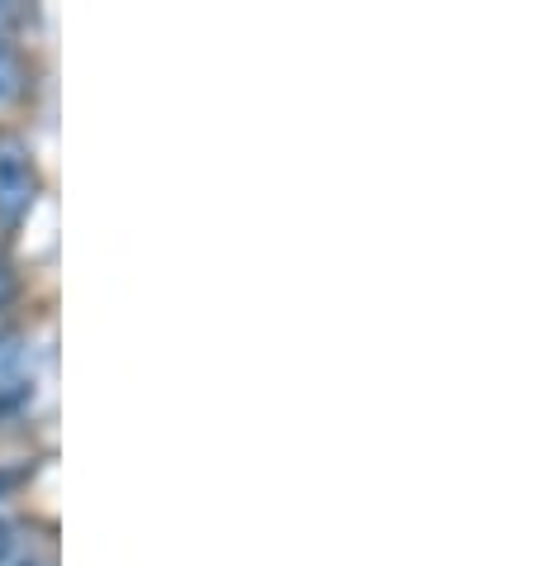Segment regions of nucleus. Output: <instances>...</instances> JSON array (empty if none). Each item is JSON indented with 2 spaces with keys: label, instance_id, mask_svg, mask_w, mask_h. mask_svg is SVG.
I'll return each instance as SVG.
<instances>
[{
  "label": "nucleus",
  "instance_id": "1",
  "mask_svg": "<svg viewBox=\"0 0 533 566\" xmlns=\"http://www.w3.org/2000/svg\"><path fill=\"white\" fill-rule=\"evenodd\" d=\"M39 163L24 138H0V229H20L39 200Z\"/></svg>",
  "mask_w": 533,
  "mask_h": 566
},
{
  "label": "nucleus",
  "instance_id": "2",
  "mask_svg": "<svg viewBox=\"0 0 533 566\" xmlns=\"http://www.w3.org/2000/svg\"><path fill=\"white\" fill-rule=\"evenodd\" d=\"M29 86V62L20 53V43H10L6 34H0V105L20 101Z\"/></svg>",
  "mask_w": 533,
  "mask_h": 566
},
{
  "label": "nucleus",
  "instance_id": "3",
  "mask_svg": "<svg viewBox=\"0 0 533 566\" xmlns=\"http://www.w3.org/2000/svg\"><path fill=\"white\" fill-rule=\"evenodd\" d=\"M29 400H34V381H29V376H10V381H0V423L14 419L20 410H29Z\"/></svg>",
  "mask_w": 533,
  "mask_h": 566
},
{
  "label": "nucleus",
  "instance_id": "4",
  "mask_svg": "<svg viewBox=\"0 0 533 566\" xmlns=\"http://www.w3.org/2000/svg\"><path fill=\"white\" fill-rule=\"evenodd\" d=\"M14 301H20V262H14L10 248L0 243V314H10Z\"/></svg>",
  "mask_w": 533,
  "mask_h": 566
},
{
  "label": "nucleus",
  "instance_id": "5",
  "mask_svg": "<svg viewBox=\"0 0 533 566\" xmlns=\"http://www.w3.org/2000/svg\"><path fill=\"white\" fill-rule=\"evenodd\" d=\"M10 557H14V524L0 518V566H10Z\"/></svg>",
  "mask_w": 533,
  "mask_h": 566
},
{
  "label": "nucleus",
  "instance_id": "6",
  "mask_svg": "<svg viewBox=\"0 0 533 566\" xmlns=\"http://www.w3.org/2000/svg\"><path fill=\"white\" fill-rule=\"evenodd\" d=\"M20 481H24V471H20V467H0V500H6Z\"/></svg>",
  "mask_w": 533,
  "mask_h": 566
},
{
  "label": "nucleus",
  "instance_id": "7",
  "mask_svg": "<svg viewBox=\"0 0 533 566\" xmlns=\"http://www.w3.org/2000/svg\"><path fill=\"white\" fill-rule=\"evenodd\" d=\"M10 338H14V319H10V314H0V348H6Z\"/></svg>",
  "mask_w": 533,
  "mask_h": 566
},
{
  "label": "nucleus",
  "instance_id": "8",
  "mask_svg": "<svg viewBox=\"0 0 533 566\" xmlns=\"http://www.w3.org/2000/svg\"><path fill=\"white\" fill-rule=\"evenodd\" d=\"M24 566H49V562H24Z\"/></svg>",
  "mask_w": 533,
  "mask_h": 566
}]
</instances>
